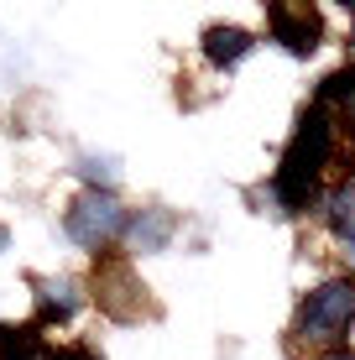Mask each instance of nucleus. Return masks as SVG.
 Here are the masks:
<instances>
[{
    "label": "nucleus",
    "mask_w": 355,
    "mask_h": 360,
    "mask_svg": "<svg viewBox=\"0 0 355 360\" xmlns=\"http://www.w3.org/2000/svg\"><path fill=\"white\" fill-rule=\"evenodd\" d=\"M335 131H340V120L329 115L324 105H309L298 115L283 157H277V172H272V204L283 209V214H303V209L319 198L324 172L335 162Z\"/></svg>",
    "instance_id": "nucleus-1"
},
{
    "label": "nucleus",
    "mask_w": 355,
    "mask_h": 360,
    "mask_svg": "<svg viewBox=\"0 0 355 360\" xmlns=\"http://www.w3.org/2000/svg\"><path fill=\"white\" fill-rule=\"evenodd\" d=\"M350 329H355V277L350 271H335V277L314 282L303 292L298 314H292V340L309 345V350L335 355L350 340Z\"/></svg>",
    "instance_id": "nucleus-2"
},
{
    "label": "nucleus",
    "mask_w": 355,
    "mask_h": 360,
    "mask_svg": "<svg viewBox=\"0 0 355 360\" xmlns=\"http://www.w3.org/2000/svg\"><path fill=\"white\" fill-rule=\"evenodd\" d=\"M126 230H131V209L115 198V188H84L63 209V235L79 251H89L94 262L110 256L115 240H126Z\"/></svg>",
    "instance_id": "nucleus-3"
},
{
    "label": "nucleus",
    "mask_w": 355,
    "mask_h": 360,
    "mask_svg": "<svg viewBox=\"0 0 355 360\" xmlns=\"http://www.w3.org/2000/svg\"><path fill=\"white\" fill-rule=\"evenodd\" d=\"M94 303H100V314H110L115 324H136V319L157 314L152 288L136 277V266H131L126 256H100V262H94Z\"/></svg>",
    "instance_id": "nucleus-4"
},
{
    "label": "nucleus",
    "mask_w": 355,
    "mask_h": 360,
    "mask_svg": "<svg viewBox=\"0 0 355 360\" xmlns=\"http://www.w3.org/2000/svg\"><path fill=\"white\" fill-rule=\"evenodd\" d=\"M266 32H272V42L283 53L309 58L324 42V16L314 6H266Z\"/></svg>",
    "instance_id": "nucleus-5"
},
{
    "label": "nucleus",
    "mask_w": 355,
    "mask_h": 360,
    "mask_svg": "<svg viewBox=\"0 0 355 360\" xmlns=\"http://www.w3.org/2000/svg\"><path fill=\"white\" fill-rule=\"evenodd\" d=\"M32 308H37L32 324H42V329L68 324V319L84 308V288L73 277H32Z\"/></svg>",
    "instance_id": "nucleus-6"
},
{
    "label": "nucleus",
    "mask_w": 355,
    "mask_h": 360,
    "mask_svg": "<svg viewBox=\"0 0 355 360\" xmlns=\"http://www.w3.org/2000/svg\"><path fill=\"white\" fill-rule=\"evenodd\" d=\"M178 235V214L162 204H146V209H131V230H126V245L131 256H152V251H167Z\"/></svg>",
    "instance_id": "nucleus-7"
},
{
    "label": "nucleus",
    "mask_w": 355,
    "mask_h": 360,
    "mask_svg": "<svg viewBox=\"0 0 355 360\" xmlns=\"http://www.w3.org/2000/svg\"><path fill=\"white\" fill-rule=\"evenodd\" d=\"M324 225H329V235L340 240V251H345L350 266H355V178H345V183L329 188V198H324Z\"/></svg>",
    "instance_id": "nucleus-8"
},
{
    "label": "nucleus",
    "mask_w": 355,
    "mask_h": 360,
    "mask_svg": "<svg viewBox=\"0 0 355 360\" xmlns=\"http://www.w3.org/2000/svg\"><path fill=\"white\" fill-rule=\"evenodd\" d=\"M251 47H256V37L246 27H235V21H214V27L204 32V58H209L214 68H235Z\"/></svg>",
    "instance_id": "nucleus-9"
},
{
    "label": "nucleus",
    "mask_w": 355,
    "mask_h": 360,
    "mask_svg": "<svg viewBox=\"0 0 355 360\" xmlns=\"http://www.w3.org/2000/svg\"><path fill=\"white\" fill-rule=\"evenodd\" d=\"M314 105H324L329 115L340 120V126L355 131V63L324 73V84H319V94H314Z\"/></svg>",
    "instance_id": "nucleus-10"
},
{
    "label": "nucleus",
    "mask_w": 355,
    "mask_h": 360,
    "mask_svg": "<svg viewBox=\"0 0 355 360\" xmlns=\"http://www.w3.org/2000/svg\"><path fill=\"white\" fill-rule=\"evenodd\" d=\"M0 360H53V345L42 340V324H0Z\"/></svg>",
    "instance_id": "nucleus-11"
},
{
    "label": "nucleus",
    "mask_w": 355,
    "mask_h": 360,
    "mask_svg": "<svg viewBox=\"0 0 355 360\" xmlns=\"http://www.w3.org/2000/svg\"><path fill=\"white\" fill-rule=\"evenodd\" d=\"M79 172L89 178V188H110V183H115V162H105V157H100V162H94V157H84Z\"/></svg>",
    "instance_id": "nucleus-12"
},
{
    "label": "nucleus",
    "mask_w": 355,
    "mask_h": 360,
    "mask_svg": "<svg viewBox=\"0 0 355 360\" xmlns=\"http://www.w3.org/2000/svg\"><path fill=\"white\" fill-rule=\"evenodd\" d=\"M53 360H100L89 345H53Z\"/></svg>",
    "instance_id": "nucleus-13"
},
{
    "label": "nucleus",
    "mask_w": 355,
    "mask_h": 360,
    "mask_svg": "<svg viewBox=\"0 0 355 360\" xmlns=\"http://www.w3.org/2000/svg\"><path fill=\"white\" fill-rule=\"evenodd\" d=\"M324 360H355V350H335V355H324Z\"/></svg>",
    "instance_id": "nucleus-14"
},
{
    "label": "nucleus",
    "mask_w": 355,
    "mask_h": 360,
    "mask_svg": "<svg viewBox=\"0 0 355 360\" xmlns=\"http://www.w3.org/2000/svg\"><path fill=\"white\" fill-rule=\"evenodd\" d=\"M6 245H11V230H6V225H0V251H6Z\"/></svg>",
    "instance_id": "nucleus-15"
},
{
    "label": "nucleus",
    "mask_w": 355,
    "mask_h": 360,
    "mask_svg": "<svg viewBox=\"0 0 355 360\" xmlns=\"http://www.w3.org/2000/svg\"><path fill=\"white\" fill-rule=\"evenodd\" d=\"M350 58H355V21H350Z\"/></svg>",
    "instance_id": "nucleus-16"
}]
</instances>
